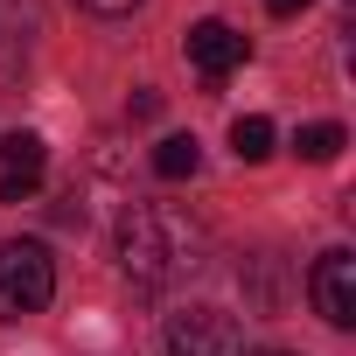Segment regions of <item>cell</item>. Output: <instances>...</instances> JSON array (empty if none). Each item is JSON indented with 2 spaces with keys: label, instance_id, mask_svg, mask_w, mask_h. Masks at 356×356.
I'll return each instance as SVG.
<instances>
[{
  "label": "cell",
  "instance_id": "obj_1",
  "mask_svg": "<svg viewBox=\"0 0 356 356\" xmlns=\"http://www.w3.org/2000/svg\"><path fill=\"white\" fill-rule=\"evenodd\" d=\"M203 252H210V238L182 203H126V217L112 231V259L126 266V280H147V286L196 273Z\"/></svg>",
  "mask_w": 356,
  "mask_h": 356
},
{
  "label": "cell",
  "instance_id": "obj_2",
  "mask_svg": "<svg viewBox=\"0 0 356 356\" xmlns=\"http://www.w3.org/2000/svg\"><path fill=\"white\" fill-rule=\"evenodd\" d=\"M49 293H56V259H49V245H35V238L0 245V321L42 314Z\"/></svg>",
  "mask_w": 356,
  "mask_h": 356
},
{
  "label": "cell",
  "instance_id": "obj_3",
  "mask_svg": "<svg viewBox=\"0 0 356 356\" xmlns=\"http://www.w3.org/2000/svg\"><path fill=\"white\" fill-rule=\"evenodd\" d=\"M168 356H245V321L224 307H182L168 321Z\"/></svg>",
  "mask_w": 356,
  "mask_h": 356
},
{
  "label": "cell",
  "instance_id": "obj_4",
  "mask_svg": "<svg viewBox=\"0 0 356 356\" xmlns=\"http://www.w3.org/2000/svg\"><path fill=\"white\" fill-rule=\"evenodd\" d=\"M307 300L328 328H356V252H321L314 273H307Z\"/></svg>",
  "mask_w": 356,
  "mask_h": 356
},
{
  "label": "cell",
  "instance_id": "obj_5",
  "mask_svg": "<svg viewBox=\"0 0 356 356\" xmlns=\"http://www.w3.org/2000/svg\"><path fill=\"white\" fill-rule=\"evenodd\" d=\"M42 168H49L42 133H8L0 140V203H29L35 182H42Z\"/></svg>",
  "mask_w": 356,
  "mask_h": 356
},
{
  "label": "cell",
  "instance_id": "obj_6",
  "mask_svg": "<svg viewBox=\"0 0 356 356\" xmlns=\"http://www.w3.org/2000/svg\"><path fill=\"white\" fill-rule=\"evenodd\" d=\"M189 63H196L203 77H231V70L245 63V35H238L231 22H196V29H189Z\"/></svg>",
  "mask_w": 356,
  "mask_h": 356
},
{
  "label": "cell",
  "instance_id": "obj_7",
  "mask_svg": "<svg viewBox=\"0 0 356 356\" xmlns=\"http://www.w3.org/2000/svg\"><path fill=\"white\" fill-rule=\"evenodd\" d=\"M196 168H203V147H196V133H168V140L154 147V175H161V182H189Z\"/></svg>",
  "mask_w": 356,
  "mask_h": 356
},
{
  "label": "cell",
  "instance_id": "obj_8",
  "mask_svg": "<svg viewBox=\"0 0 356 356\" xmlns=\"http://www.w3.org/2000/svg\"><path fill=\"white\" fill-rule=\"evenodd\" d=\"M342 147H349V133H342L335 119H314V126L293 133V154H300V161H335Z\"/></svg>",
  "mask_w": 356,
  "mask_h": 356
},
{
  "label": "cell",
  "instance_id": "obj_9",
  "mask_svg": "<svg viewBox=\"0 0 356 356\" xmlns=\"http://www.w3.org/2000/svg\"><path fill=\"white\" fill-rule=\"evenodd\" d=\"M231 154H238V161H266V154H273V119H259V112L238 119V126H231Z\"/></svg>",
  "mask_w": 356,
  "mask_h": 356
},
{
  "label": "cell",
  "instance_id": "obj_10",
  "mask_svg": "<svg viewBox=\"0 0 356 356\" xmlns=\"http://www.w3.org/2000/svg\"><path fill=\"white\" fill-rule=\"evenodd\" d=\"M77 8H84V15H105V22H112V15H133L140 0H77Z\"/></svg>",
  "mask_w": 356,
  "mask_h": 356
},
{
  "label": "cell",
  "instance_id": "obj_11",
  "mask_svg": "<svg viewBox=\"0 0 356 356\" xmlns=\"http://www.w3.org/2000/svg\"><path fill=\"white\" fill-rule=\"evenodd\" d=\"M126 112H133V119H154V112H161V91H147V84H140V91H133V105H126Z\"/></svg>",
  "mask_w": 356,
  "mask_h": 356
},
{
  "label": "cell",
  "instance_id": "obj_12",
  "mask_svg": "<svg viewBox=\"0 0 356 356\" xmlns=\"http://www.w3.org/2000/svg\"><path fill=\"white\" fill-rule=\"evenodd\" d=\"M266 8H273V15H300V8H307V0H266Z\"/></svg>",
  "mask_w": 356,
  "mask_h": 356
}]
</instances>
